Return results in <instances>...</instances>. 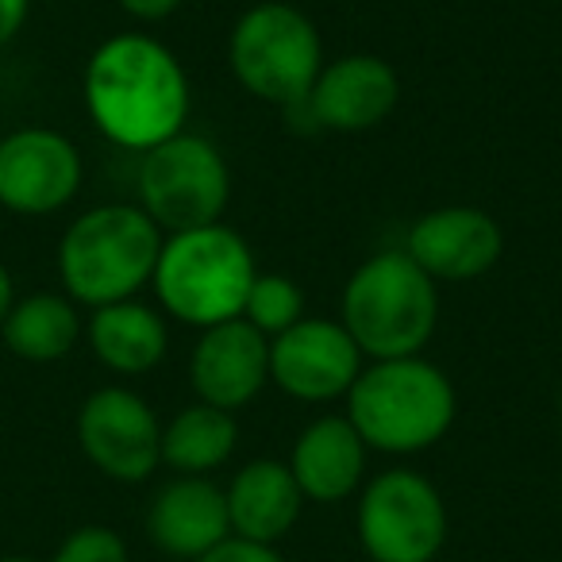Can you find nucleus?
<instances>
[{"instance_id":"412c9836","label":"nucleus","mask_w":562,"mask_h":562,"mask_svg":"<svg viewBox=\"0 0 562 562\" xmlns=\"http://www.w3.org/2000/svg\"><path fill=\"white\" fill-rule=\"evenodd\" d=\"M243 321L255 324L266 339L281 336L285 328L305 321V293L285 273H255L247 305H243Z\"/></svg>"},{"instance_id":"f257e3e1","label":"nucleus","mask_w":562,"mask_h":562,"mask_svg":"<svg viewBox=\"0 0 562 562\" xmlns=\"http://www.w3.org/2000/svg\"><path fill=\"white\" fill-rule=\"evenodd\" d=\"M86 109L104 139L143 155L186 132V66L155 35L120 32L104 40L89 58Z\"/></svg>"},{"instance_id":"6ab92c4d","label":"nucleus","mask_w":562,"mask_h":562,"mask_svg":"<svg viewBox=\"0 0 562 562\" xmlns=\"http://www.w3.org/2000/svg\"><path fill=\"white\" fill-rule=\"evenodd\" d=\"M0 336L9 351L24 362H58L78 347L81 316L70 297L58 293H32L16 301L0 324Z\"/></svg>"},{"instance_id":"0eeeda50","label":"nucleus","mask_w":562,"mask_h":562,"mask_svg":"<svg viewBox=\"0 0 562 562\" xmlns=\"http://www.w3.org/2000/svg\"><path fill=\"white\" fill-rule=\"evenodd\" d=\"M135 189H139V209L155 220L158 232L178 235L220 224L232 201V173L216 143L178 132L173 139L143 150Z\"/></svg>"},{"instance_id":"5701e85b","label":"nucleus","mask_w":562,"mask_h":562,"mask_svg":"<svg viewBox=\"0 0 562 562\" xmlns=\"http://www.w3.org/2000/svg\"><path fill=\"white\" fill-rule=\"evenodd\" d=\"M196 562H285L273 543H255V539L227 536L224 543H216L209 554H201Z\"/></svg>"},{"instance_id":"20e7f679","label":"nucleus","mask_w":562,"mask_h":562,"mask_svg":"<svg viewBox=\"0 0 562 562\" xmlns=\"http://www.w3.org/2000/svg\"><path fill=\"white\" fill-rule=\"evenodd\" d=\"M339 324L374 362L424 355L439 324V285L408 250H378L344 285Z\"/></svg>"},{"instance_id":"423d86ee","label":"nucleus","mask_w":562,"mask_h":562,"mask_svg":"<svg viewBox=\"0 0 562 562\" xmlns=\"http://www.w3.org/2000/svg\"><path fill=\"white\" fill-rule=\"evenodd\" d=\"M227 63L250 97L290 109L305 101L316 74L324 70V43L301 9L266 0L235 20Z\"/></svg>"},{"instance_id":"9d476101","label":"nucleus","mask_w":562,"mask_h":562,"mask_svg":"<svg viewBox=\"0 0 562 562\" xmlns=\"http://www.w3.org/2000/svg\"><path fill=\"white\" fill-rule=\"evenodd\" d=\"M86 166L55 127H16L0 139V204L16 216H50L78 196Z\"/></svg>"},{"instance_id":"dca6fc26","label":"nucleus","mask_w":562,"mask_h":562,"mask_svg":"<svg viewBox=\"0 0 562 562\" xmlns=\"http://www.w3.org/2000/svg\"><path fill=\"white\" fill-rule=\"evenodd\" d=\"M367 451L370 447L362 443V436L347 416H321L297 436L290 470L297 477L305 501L339 505L362 485Z\"/></svg>"},{"instance_id":"f3484780","label":"nucleus","mask_w":562,"mask_h":562,"mask_svg":"<svg viewBox=\"0 0 562 562\" xmlns=\"http://www.w3.org/2000/svg\"><path fill=\"white\" fill-rule=\"evenodd\" d=\"M224 497L232 536L255 539V543H278L281 536H290L305 505L290 462L281 459H250L232 477Z\"/></svg>"},{"instance_id":"39448f33","label":"nucleus","mask_w":562,"mask_h":562,"mask_svg":"<svg viewBox=\"0 0 562 562\" xmlns=\"http://www.w3.org/2000/svg\"><path fill=\"white\" fill-rule=\"evenodd\" d=\"M255 273L258 266L247 239L227 224H209L166 235L150 285L166 316L204 331L239 321Z\"/></svg>"},{"instance_id":"ddd939ff","label":"nucleus","mask_w":562,"mask_h":562,"mask_svg":"<svg viewBox=\"0 0 562 562\" xmlns=\"http://www.w3.org/2000/svg\"><path fill=\"white\" fill-rule=\"evenodd\" d=\"M189 382L204 405L247 408L270 382V339L243 316L204 328L189 355Z\"/></svg>"},{"instance_id":"a878e982","label":"nucleus","mask_w":562,"mask_h":562,"mask_svg":"<svg viewBox=\"0 0 562 562\" xmlns=\"http://www.w3.org/2000/svg\"><path fill=\"white\" fill-rule=\"evenodd\" d=\"M16 305V290H12V273L9 266L0 262V324H4V316H9V308Z\"/></svg>"},{"instance_id":"4468645a","label":"nucleus","mask_w":562,"mask_h":562,"mask_svg":"<svg viewBox=\"0 0 562 562\" xmlns=\"http://www.w3.org/2000/svg\"><path fill=\"white\" fill-rule=\"evenodd\" d=\"M397 101L401 78L385 58L344 55L336 63H324L305 97V109L316 127L355 135L382 124L397 109Z\"/></svg>"},{"instance_id":"1a4fd4ad","label":"nucleus","mask_w":562,"mask_h":562,"mask_svg":"<svg viewBox=\"0 0 562 562\" xmlns=\"http://www.w3.org/2000/svg\"><path fill=\"white\" fill-rule=\"evenodd\" d=\"M78 443L112 482H147L162 467V424L155 408L124 385L89 393L78 413Z\"/></svg>"},{"instance_id":"4be33fe9","label":"nucleus","mask_w":562,"mask_h":562,"mask_svg":"<svg viewBox=\"0 0 562 562\" xmlns=\"http://www.w3.org/2000/svg\"><path fill=\"white\" fill-rule=\"evenodd\" d=\"M50 562H127V543L120 531L104 528V524H86L58 543Z\"/></svg>"},{"instance_id":"b1692460","label":"nucleus","mask_w":562,"mask_h":562,"mask_svg":"<svg viewBox=\"0 0 562 562\" xmlns=\"http://www.w3.org/2000/svg\"><path fill=\"white\" fill-rule=\"evenodd\" d=\"M32 0H0V47H9L27 24Z\"/></svg>"},{"instance_id":"7ed1b4c3","label":"nucleus","mask_w":562,"mask_h":562,"mask_svg":"<svg viewBox=\"0 0 562 562\" xmlns=\"http://www.w3.org/2000/svg\"><path fill=\"white\" fill-rule=\"evenodd\" d=\"M166 235L139 204H97L66 227L58 278L74 305H116L150 285Z\"/></svg>"},{"instance_id":"2eb2a0df","label":"nucleus","mask_w":562,"mask_h":562,"mask_svg":"<svg viewBox=\"0 0 562 562\" xmlns=\"http://www.w3.org/2000/svg\"><path fill=\"white\" fill-rule=\"evenodd\" d=\"M147 536L170 559H201L232 536L227 497L212 477L178 474L147 508Z\"/></svg>"},{"instance_id":"393cba45","label":"nucleus","mask_w":562,"mask_h":562,"mask_svg":"<svg viewBox=\"0 0 562 562\" xmlns=\"http://www.w3.org/2000/svg\"><path fill=\"white\" fill-rule=\"evenodd\" d=\"M181 4H186V0H120V9H124L127 16L143 20V24H155V20L173 16Z\"/></svg>"},{"instance_id":"aec40b11","label":"nucleus","mask_w":562,"mask_h":562,"mask_svg":"<svg viewBox=\"0 0 562 562\" xmlns=\"http://www.w3.org/2000/svg\"><path fill=\"white\" fill-rule=\"evenodd\" d=\"M239 443V424L235 413L216 405H189L162 428V462L173 474L209 477L232 459Z\"/></svg>"},{"instance_id":"bb28decb","label":"nucleus","mask_w":562,"mask_h":562,"mask_svg":"<svg viewBox=\"0 0 562 562\" xmlns=\"http://www.w3.org/2000/svg\"><path fill=\"white\" fill-rule=\"evenodd\" d=\"M0 562H35V559H24V554H4Z\"/></svg>"},{"instance_id":"a211bd4d","label":"nucleus","mask_w":562,"mask_h":562,"mask_svg":"<svg viewBox=\"0 0 562 562\" xmlns=\"http://www.w3.org/2000/svg\"><path fill=\"white\" fill-rule=\"evenodd\" d=\"M86 331L97 359L127 378L150 374L166 359V347H170V331H166L162 313H155V308L135 297L93 308Z\"/></svg>"},{"instance_id":"f03ea898","label":"nucleus","mask_w":562,"mask_h":562,"mask_svg":"<svg viewBox=\"0 0 562 562\" xmlns=\"http://www.w3.org/2000/svg\"><path fill=\"white\" fill-rule=\"evenodd\" d=\"M459 397L436 362L424 355L378 359L347 390V420L362 443L385 454H420L451 431Z\"/></svg>"},{"instance_id":"f8f14e48","label":"nucleus","mask_w":562,"mask_h":562,"mask_svg":"<svg viewBox=\"0 0 562 562\" xmlns=\"http://www.w3.org/2000/svg\"><path fill=\"white\" fill-rule=\"evenodd\" d=\"M405 250L436 285L439 281H474L497 266L505 235L490 212L451 204V209L424 212L408 232Z\"/></svg>"},{"instance_id":"6e6552de","label":"nucleus","mask_w":562,"mask_h":562,"mask_svg":"<svg viewBox=\"0 0 562 562\" xmlns=\"http://www.w3.org/2000/svg\"><path fill=\"white\" fill-rule=\"evenodd\" d=\"M359 543L370 562H436L447 543V505L416 470H382L359 497Z\"/></svg>"},{"instance_id":"9b49d317","label":"nucleus","mask_w":562,"mask_h":562,"mask_svg":"<svg viewBox=\"0 0 562 562\" xmlns=\"http://www.w3.org/2000/svg\"><path fill=\"white\" fill-rule=\"evenodd\" d=\"M362 374V351L339 321H297L270 339V382L305 405L347 397Z\"/></svg>"}]
</instances>
